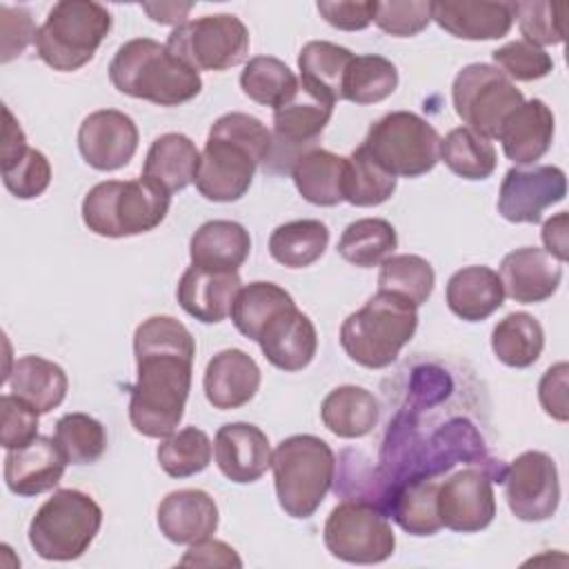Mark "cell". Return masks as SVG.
Returning <instances> with one entry per match:
<instances>
[{
	"label": "cell",
	"mask_w": 569,
	"mask_h": 569,
	"mask_svg": "<svg viewBox=\"0 0 569 569\" xmlns=\"http://www.w3.org/2000/svg\"><path fill=\"white\" fill-rule=\"evenodd\" d=\"M398 247V233L382 218H360L345 227L338 240V253L356 267L369 269L382 264Z\"/></svg>",
	"instance_id": "obj_38"
},
{
	"label": "cell",
	"mask_w": 569,
	"mask_h": 569,
	"mask_svg": "<svg viewBox=\"0 0 569 569\" xmlns=\"http://www.w3.org/2000/svg\"><path fill=\"white\" fill-rule=\"evenodd\" d=\"M418 327V307L407 298L380 291L358 311L349 313L340 327L345 353L360 367H389Z\"/></svg>",
	"instance_id": "obj_4"
},
{
	"label": "cell",
	"mask_w": 569,
	"mask_h": 569,
	"mask_svg": "<svg viewBox=\"0 0 569 569\" xmlns=\"http://www.w3.org/2000/svg\"><path fill=\"white\" fill-rule=\"evenodd\" d=\"M318 13L340 31H360L373 22L376 2L371 0H320Z\"/></svg>",
	"instance_id": "obj_52"
},
{
	"label": "cell",
	"mask_w": 569,
	"mask_h": 569,
	"mask_svg": "<svg viewBox=\"0 0 569 569\" xmlns=\"http://www.w3.org/2000/svg\"><path fill=\"white\" fill-rule=\"evenodd\" d=\"M567 373H569V365L558 362L542 373L540 385H538V398H540L545 413L558 422H567V418H569Z\"/></svg>",
	"instance_id": "obj_53"
},
{
	"label": "cell",
	"mask_w": 569,
	"mask_h": 569,
	"mask_svg": "<svg viewBox=\"0 0 569 569\" xmlns=\"http://www.w3.org/2000/svg\"><path fill=\"white\" fill-rule=\"evenodd\" d=\"M565 193L567 178L560 167H511L500 184L498 213L509 222L536 224L540 222L545 209L560 202Z\"/></svg>",
	"instance_id": "obj_16"
},
{
	"label": "cell",
	"mask_w": 569,
	"mask_h": 569,
	"mask_svg": "<svg viewBox=\"0 0 569 569\" xmlns=\"http://www.w3.org/2000/svg\"><path fill=\"white\" fill-rule=\"evenodd\" d=\"M545 347L542 325L527 311L505 316L491 331V349L496 358L513 369L531 367Z\"/></svg>",
	"instance_id": "obj_35"
},
{
	"label": "cell",
	"mask_w": 569,
	"mask_h": 569,
	"mask_svg": "<svg viewBox=\"0 0 569 569\" xmlns=\"http://www.w3.org/2000/svg\"><path fill=\"white\" fill-rule=\"evenodd\" d=\"M13 396L22 398L38 413H49L67 396V373L53 360L42 356H22L13 362L11 371L4 373Z\"/></svg>",
	"instance_id": "obj_32"
},
{
	"label": "cell",
	"mask_w": 569,
	"mask_h": 569,
	"mask_svg": "<svg viewBox=\"0 0 569 569\" xmlns=\"http://www.w3.org/2000/svg\"><path fill=\"white\" fill-rule=\"evenodd\" d=\"M264 358L280 371L305 369L318 349V333L307 313L296 305L278 311L256 340Z\"/></svg>",
	"instance_id": "obj_20"
},
{
	"label": "cell",
	"mask_w": 569,
	"mask_h": 569,
	"mask_svg": "<svg viewBox=\"0 0 569 569\" xmlns=\"http://www.w3.org/2000/svg\"><path fill=\"white\" fill-rule=\"evenodd\" d=\"M438 482L433 473H416L391 487L387 511L407 533L433 536L442 527L436 509Z\"/></svg>",
	"instance_id": "obj_29"
},
{
	"label": "cell",
	"mask_w": 569,
	"mask_h": 569,
	"mask_svg": "<svg viewBox=\"0 0 569 569\" xmlns=\"http://www.w3.org/2000/svg\"><path fill=\"white\" fill-rule=\"evenodd\" d=\"M351 58L347 47L327 40L307 42L298 56L300 89L333 107L336 100H342V80Z\"/></svg>",
	"instance_id": "obj_30"
},
{
	"label": "cell",
	"mask_w": 569,
	"mask_h": 569,
	"mask_svg": "<svg viewBox=\"0 0 569 569\" xmlns=\"http://www.w3.org/2000/svg\"><path fill=\"white\" fill-rule=\"evenodd\" d=\"M500 482L511 513L522 522L551 518L560 502V480L553 458L545 451H525L505 467Z\"/></svg>",
	"instance_id": "obj_13"
},
{
	"label": "cell",
	"mask_w": 569,
	"mask_h": 569,
	"mask_svg": "<svg viewBox=\"0 0 569 569\" xmlns=\"http://www.w3.org/2000/svg\"><path fill=\"white\" fill-rule=\"evenodd\" d=\"M496 67L513 82V80H520V82H531V80H538V78H545L553 71V60L551 56L527 42V40H511L502 47H498L493 53H491Z\"/></svg>",
	"instance_id": "obj_48"
},
{
	"label": "cell",
	"mask_w": 569,
	"mask_h": 569,
	"mask_svg": "<svg viewBox=\"0 0 569 569\" xmlns=\"http://www.w3.org/2000/svg\"><path fill=\"white\" fill-rule=\"evenodd\" d=\"M553 127L556 120L551 109L540 98H531L505 118L496 138L511 162L531 164L549 151Z\"/></svg>",
	"instance_id": "obj_25"
},
{
	"label": "cell",
	"mask_w": 569,
	"mask_h": 569,
	"mask_svg": "<svg viewBox=\"0 0 569 569\" xmlns=\"http://www.w3.org/2000/svg\"><path fill=\"white\" fill-rule=\"evenodd\" d=\"M500 282L505 296L522 305H536L551 298L562 280V262L540 247H520L500 262Z\"/></svg>",
	"instance_id": "obj_19"
},
{
	"label": "cell",
	"mask_w": 569,
	"mask_h": 569,
	"mask_svg": "<svg viewBox=\"0 0 569 569\" xmlns=\"http://www.w3.org/2000/svg\"><path fill=\"white\" fill-rule=\"evenodd\" d=\"M278 505L291 518L305 520L316 513L336 476L331 447L311 433L284 438L271 453Z\"/></svg>",
	"instance_id": "obj_5"
},
{
	"label": "cell",
	"mask_w": 569,
	"mask_h": 569,
	"mask_svg": "<svg viewBox=\"0 0 569 569\" xmlns=\"http://www.w3.org/2000/svg\"><path fill=\"white\" fill-rule=\"evenodd\" d=\"M0 22H2V62L13 60L20 56L31 42H36L38 29L31 20V13L22 7H0Z\"/></svg>",
	"instance_id": "obj_51"
},
{
	"label": "cell",
	"mask_w": 569,
	"mask_h": 569,
	"mask_svg": "<svg viewBox=\"0 0 569 569\" xmlns=\"http://www.w3.org/2000/svg\"><path fill=\"white\" fill-rule=\"evenodd\" d=\"M171 196L147 178L107 180L82 200V220L96 236L129 238L153 231L167 216Z\"/></svg>",
	"instance_id": "obj_6"
},
{
	"label": "cell",
	"mask_w": 569,
	"mask_h": 569,
	"mask_svg": "<svg viewBox=\"0 0 569 569\" xmlns=\"http://www.w3.org/2000/svg\"><path fill=\"white\" fill-rule=\"evenodd\" d=\"M431 20L460 40H498L513 24L511 2H431Z\"/></svg>",
	"instance_id": "obj_26"
},
{
	"label": "cell",
	"mask_w": 569,
	"mask_h": 569,
	"mask_svg": "<svg viewBox=\"0 0 569 569\" xmlns=\"http://www.w3.org/2000/svg\"><path fill=\"white\" fill-rule=\"evenodd\" d=\"M142 9L149 13V18L153 22H160V24H184L187 22V13L193 9L191 2H184V4H178V2H144Z\"/></svg>",
	"instance_id": "obj_57"
},
{
	"label": "cell",
	"mask_w": 569,
	"mask_h": 569,
	"mask_svg": "<svg viewBox=\"0 0 569 569\" xmlns=\"http://www.w3.org/2000/svg\"><path fill=\"white\" fill-rule=\"evenodd\" d=\"M362 147L385 171L402 178L429 173L440 160L438 131L411 111H391L378 118Z\"/></svg>",
	"instance_id": "obj_9"
},
{
	"label": "cell",
	"mask_w": 569,
	"mask_h": 569,
	"mask_svg": "<svg viewBox=\"0 0 569 569\" xmlns=\"http://www.w3.org/2000/svg\"><path fill=\"white\" fill-rule=\"evenodd\" d=\"M56 442L69 465H91L107 449V431L89 413H64L56 422Z\"/></svg>",
	"instance_id": "obj_45"
},
{
	"label": "cell",
	"mask_w": 569,
	"mask_h": 569,
	"mask_svg": "<svg viewBox=\"0 0 569 569\" xmlns=\"http://www.w3.org/2000/svg\"><path fill=\"white\" fill-rule=\"evenodd\" d=\"M0 171L7 191L20 200L42 196L51 182V164L47 156L33 147H29L13 162L0 164Z\"/></svg>",
	"instance_id": "obj_47"
},
{
	"label": "cell",
	"mask_w": 569,
	"mask_h": 569,
	"mask_svg": "<svg viewBox=\"0 0 569 569\" xmlns=\"http://www.w3.org/2000/svg\"><path fill=\"white\" fill-rule=\"evenodd\" d=\"M251 251L249 231L233 220H209L189 240L191 264L211 271H238Z\"/></svg>",
	"instance_id": "obj_27"
},
{
	"label": "cell",
	"mask_w": 569,
	"mask_h": 569,
	"mask_svg": "<svg viewBox=\"0 0 569 569\" xmlns=\"http://www.w3.org/2000/svg\"><path fill=\"white\" fill-rule=\"evenodd\" d=\"M200 151L184 133H164L156 138L147 151L142 178L151 180L169 196L187 189L196 180Z\"/></svg>",
	"instance_id": "obj_31"
},
{
	"label": "cell",
	"mask_w": 569,
	"mask_h": 569,
	"mask_svg": "<svg viewBox=\"0 0 569 569\" xmlns=\"http://www.w3.org/2000/svg\"><path fill=\"white\" fill-rule=\"evenodd\" d=\"M451 100L458 118L471 131L496 138L505 118L525 102V96L498 67L473 62L456 73Z\"/></svg>",
	"instance_id": "obj_11"
},
{
	"label": "cell",
	"mask_w": 569,
	"mask_h": 569,
	"mask_svg": "<svg viewBox=\"0 0 569 569\" xmlns=\"http://www.w3.org/2000/svg\"><path fill=\"white\" fill-rule=\"evenodd\" d=\"M373 22L389 36L396 38H411L427 29L431 22V2L427 0H391V2H376Z\"/></svg>",
	"instance_id": "obj_49"
},
{
	"label": "cell",
	"mask_w": 569,
	"mask_h": 569,
	"mask_svg": "<svg viewBox=\"0 0 569 569\" xmlns=\"http://www.w3.org/2000/svg\"><path fill=\"white\" fill-rule=\"evenodd\" d=\"M271 131L249 113L231 111L220 116L207 136L196 171V189L211 202L240 200L260 164L271 153Z\"/></svg>",
	"instance_id": "obj_2"
},
{
	"label": "cell",
	"mask_w": 569,
	"mask_h": 569,
	"mask_svg": "<svg viewBox=\"0 0 569 569\" xmlns=\"http://www.w3.org/2000/svg\"><path fill=\"white\" fill-rule=\"evenodd\" d=\"M0 416H2L0 440L7 451L20 449L38 436V416L40 413L31 405H27L22 398H18L13 393H4L0 398Z\"/></svg>",
	"instance_id": "obj_50"
},
{
	"label": "cell",
	"mask_w": 569,
	"mask_h": 569,
	"mask_svg": "<svg viewBox=\"0 0 569 569\" xmlns=\"http://www.w3.org/2000/svg\"><path fill=\"white\" fill-rule=\"evenodd\" d=\"M396 182V176L385 171L360 144L347 158L342 198L353 207H376L393 196Z\"/></svg>",
	"instance_id": "obj_42"
},
{
	"label": "cell",
	"mask_w": 569,
	"mask_h": 569,
	"mask_svg": "<svg viewBox=\"0 0 569 569\" xmlns=\"http://www.w3.org/2000/svg\"><path fill=\"white\" fill-rule=\"evenodd\" d=\"M320 418L338 438H362L378 425L380 405L371 391L356 385H342L325 396Z\"/></svg>",
	"instance_id": "obj_33"
},
{
	"label": "cell",
	"mask_w": 569,
	"mask_h": 569,
	"mask_svg": "<svg viewBox=\"0 0 569 569\" xmlns=\"http://www.w3.org/2000/svg\"><path fill=\"white\" fill-rule=\"evenodd\" d=\"M109 80L120 93L160 107L189 102L202 89L200 73L151 38L120 44L109 64Z\"/></svg>",
	"instance_id": "obj_3"
},
{
	"label": "cell",
	"mask_w": 569,
	"mask_h": 569,
	"mask_svg": "<svg viewBox=\"0 0 569 569\" xmlns=\"http://www.w3.org/2000/svg\"><path fill=\"white\" fill-rule=\"evenodd\" d=\"M211 440L198 427H184L162 438L156 449L158 465L171 478H189L204 471L211 462Z\"/></svg>",
	"instance_id": "obj_43"
},
{
	"label": "cell",
	"mask_w": 569,
	"mask_h": 569,
	"mask_svg": "<svg viewBox=\"0 0 569 569\" xmlns=\"http://www.w3.org/2000/svg\"><path fill=\"white\" fill-rule=\"evenodd\" d=\"M67 465L56 438L36 436L29 445L7 451L4 482L16 496H38L62 480Z\"/></svg>",
	"instance_id": "obj_21"
},
{
	"label": "cell",
	"mask_w": 569,
	"mask_h": 569,
	"mask_svg": "<svg viewBox=\"0 0 569 569\" xmlns=\"http://www.w3.org/2000/svg\"><path fill=\"white\" fill-rule=\"evenodd\" d=\"M136 382L129 393L131 427L147 438L171 436L191 391L196 340L171 316H151L133 333Z\"/></svg>",
	"instance_id": "obj_1"
},
{
	"label": "cell",
	"mask_w": 569,
	"mask_h": 569,
	"mask_svg": "<svg viewBox=\"0 0 569 569\" xmlns=\"http://www.w3.org/2000/svg\"><path fill=\"white\" fill-rule=\"evenodd\" d=\"M164 47L198 73L227 71L247 60L249 31L233 13L202 16L176 27Z\"/></svg>",
	"instance_id": "obj_10"
},
{
	"label": "cell",
	"mask_w": 569,
	"mask_h": 569,
	"mask_svg": "<svg viewBox=\"0 0 569 569\" xmlns=\"http://www.w3.org/2000/svg\"><path fill=\"white\" fill-rule=\"evenodd\" d=\"M567 220H569L567 211H560L553 218H549L540 231L545 251L553 256L558 262L567 260Z\"/></svg>",
	"instance_id": "obj_55"
},
{
	"label": "cell",
	"mask_w": 569,
	"mask_h": 569,
	"mask_svg": "<svg viewBox=\"0 0 569 569\" xmlns=\"http://www.w3.org/2000/svg\"><path fill=\"white\" fill-rule=\"evenodd\" d=\"M240 289L238 271H211L191 264L178 282L176 298L189 316L204 325H216L231 313Z\"/></svg>",
	"instance_id": "obj_22"
},
{
	"label": "cell",
	"mask_w": 569,
	"mask_h": 569,
	"mask_svg": "<svg viewBox=\"0 0 569 569\" xmlns=\"http://www.w3.org/2000/svg\"><path fill=\"white\" fill-rule=\"evenodd\" d=\"M213 453L224 478L249 485L267 473L273 451L260 427L251 422H227L216 431Z\"/></svg>",
	"instance_id": "obj_18"
},
{
	"label": "cell",
	"mask_w": 569,
	"mask_h": 569,
	"mask_svg": "<svg viewBox=\"0 0 569 569\" xmlns=\"http://www.w3.org/2000/svg\"><path fill=\"white\" fill-rule=\"evenodd\" d=\"M445 298L453 316L467 322H480L502 307L505 289L500 276L493 269L485 264H471L458 269L449 278Z\"/></svg>",
	"instance_id": "obj_28"
},
{
	"label": "cell",
	"mask_w": 569,
	"mask_h": 569,
	"mask_svg": "<svg viewBox=\"0 0 569 569\" xmlns=\"http://www.w3.org/2000/svg\"><path fill=\"white\" fill-rule=\"evenodd\" d=\"M202 387L213 409L244 407L260 389V367L242 349L218 351L207 362Z\"/></svg>",
	"instance_id": "obj_23"
},
{
	"label": "cell",
	"mask_w": 569,
	"mask_h": 569,
	"mask_svg": "<svg viewBox=\"0 0 569 569\" xmlns=\"http://www.w3.org/2000/svg\"><path fill=\"white\" fill-rule=\"evenodd\" d=\"M160 533L176 545L207 540L218 529L216 500L202 489H178L158 505Z\"/></svg>",
	"instance_id": "obj_24"
},
{
	"label": "cell",
	"mask_w": 569,
	"mask_h": 569,
	"mask_svg": "<svg viewBox=\"0 0 569 569\" xmlns=\"http://www.w3.org/2000/svg\"><path fill=\"white\" fill-rule=\"evenodd\" d=\"M100 525L102 509L91 496L78 489H60L31 518L29 545L44 560H76L89 549Z\"/></svg>",
	"instance_id": "obj_8"
},
{
	"label": "cell",
	"mask_w": 569,
	"mask_h": 569,
	"mask_svg": "<svg viewBox=\"0 0 569 569\" xmlns=\"http://www.w3.org/2000/svg\"><path fill=\"white\" fill-rule=\"evenodd\" d=\"M111 24V13L100 2L60 0L38 27L33 44L40 60L53 71H76L96 56Z\"/></svg>",
	"instance_id": "obj_7"
},
{
	"label": "cell",
	"mask_w": 569,
	"mask_h": 569,
	"mask_svg": "<svg viewBox=\"0 0 569 569\" xmlns=\"http://www.w3.org/2000/svg\"><path fill=\"white\" fill-rule=\"evenodd\" d=\"M180 567H242V560L227 542L207 538L187 549Z\"/></svg>",
	"instance_id": "obj_54"
},
{
	"label": "cell",
	"mask_w": 569,
	"mask_h": 569,
	"mask_svg": "<svg viewBox=\"0 0 569 569\" xmlns=\"http://www.w3.org/2000/svg\"><path fill=\"white\" fill-rule=\"evenodd\" d=\"M440 160L465 180H487L498 164V156L489 138L471 131L469 127H456L440 138Z\"/></svg>",
	"instance_id": "obj_39"
},
{
	"label": "cell",
	"mask_w": 569,
	"mask_h": 569,
	"mask_svg": "<svg viewBox=\"0 0 569 569\" xmlns=\"http://www.w3.org/2000/svg\"><path fill=\"white\" fill-rule=\"evenodd\" d=\"M333 107L316 100L307 91L273 111V131H271V153L264 162V171L284 173L291 171L293 162L309 149L329 124Z\"/></svg>",
	"instance_id": "obj_14"
},
{
	"label": "cell",
	"mask_w": 569,
	"mask_h": 569,
	"mask_svg": "<svg viewBox=\"0 0 569 569\" xmlns=\"http://www.w3.org/2000/svg\"><path fill=\"white\" fill-rule=\"evenodd\" d=\"M322 538L333 558L351 565L385 562L396 549V536L385 511L356 500H345L331 509Z\"/></svg>",
	"instance_id": "obj_12"
},
{
	"label": "cell",
	"mask_w": 569,
	"mask_h": 569,
	"mask_svg": "<svg viewBox=\"0 0 569 569\" xmlns=\"http://www.w3.org/2000/svg\"><path fill=\"white\" fill-rule=\"evenodd\" d=\"M436 509L440 525L458 533H476L491 525L496 496L485 467H467L438 482Z\"/></svg>",
	"instance_id": "obj_15"
},
{
	"label": "cell",
	"mask_w": 569,
	"mask_h": 569,
	"mask_svg": "<svg viewBox=\"0 0 569 569\" xmlns=\"http://www.w3.org/2000/svg\"><path fill=\"white\" fill-rule=\"evenodd\" d=\"M296 305L291 293L284 291L280 284L276 282H264V280H256L249 282L247 287H242L233 300L231 307V320L236 325V329L249 338V340H258L262 327L282 309Z\"/></svg>",
	"instance_id": "obj_40"
},
{
	"label": "cell",
	"mask_w": 569,
	"mask_h": 569,
	"mask_svg": "<svg viewBox=\"0 0 569 569\" xmlns=\"http://www.w3.org/2000/svg\"><path fill=\"white\" fill-rule=\"evenodd\" d=\"M347 158L336 156L327 149H309L305 151L291 167V180L298 193L318 207H336L342 198V180H345Z\"/></svg>",
	"instance_id": "obj_34"
},
{
	"label": "cell",
	"mask_w": 569,
	"mask_h": 569,
	"mask_svg": "<svg viewBox=\"0 0 569 569\" xmlns=\"http://www.w3.org/2000/svg\"><path fill=\"white\" fill-rule=\"evenodd\" d=\"M240 89L249 100L276 111L298 96L300 84L282 60L273 56H256L240 73Z\"/></svg>",
	"instance_id": "obj_37"
},
{
	"label": "cell",
	"mask_w": 569,
	"mask_h": 569,
	"mask_svg": "<svg viewBox=\"0 0 569 569\" xmlns=\"http://www.w3.org/2000/svg\"><path fill=\"white\" fill-rule=\"evenodd\" d=\"M436 284L433 267L413 253L389 256L380 264L378 289L407 298L411 305L420 307L429 300Z\"/></svg>",
	"instance_id": "obj_44"
},
{
	"label": "cell",
	"mask_w": 569,
	"mask_h": 569,
	"mask_svg": "<svg viewBox=\"0 0 569 569\" xmlns=\"http://www.w3.org/2000/svg\"><path fill=\"white\" fill-rule=\"evenodd\" d=\"M329 244V229L320 220H291L276 227L269 236L271 258L289 269H302L320 260Z\"/></svg>",
	"instance_id": "obj_36"
},
{
	"label": "cell",
	"mask_w": 569,
	"mask_h": 569,
	"mask_svg": "<svg viewBox=\"0 0 569 569\" xmlns=\"http://www.w3.org/2000/svg\"><path fill=\"white\" fill-rule=\"evenodd\" d=\"M398 87V69L378 53L353 56L342 80V100L356 104H376L389 98Z\"/></svg>",
	"instance_id": "obj_41"
},
{
	"label": "cell",
	"mask_w": 569,
	"mask_h": 569,
	"mask_svg": "<svg viewBox=\"0 0 569 569\" xmlns=\"http://www.w3.org/2000/svg\"><path fill=\"white\" fill-rule=\"evenodd\" d=\"M513 20H518L522 40L547 47V44H560L565 40V4L562 2H547V0H525V2H511Z\"/></svg>",
	"instance_id": "obj_46"
},
{
	"label": "cell",
	"mask_w": 569,
	"mask_h": 569,
	"mask_svg": "<svg viewBox=\"0 0 569 569\" xmlns=\"http://www.w3.org/2000/svg\"><path fill=\"white\" fill-rule=\"evenodd\" d=\"M2 113H4V129H2V158H0V164H7V162H13L16 158H20L29 149V144H27L24 131L20 129V124L13 118L11 109L4 107Z\"/></svg>",
	"instance_id": "obj_56"
},
{
	"label": "cell",
	"mask_w": 569,
	"mask_h": 569,
	"mask_svg": "<svg viewBox=\"0 0 569 569\" xmlns=\"http://www.w3.org/2000/svg\"><path fill=\"white\" fill-rule=\"evenodd\" d=\"M138 127L118 109L89 113L78 129L82 160L98 171H116L131 162L138 151Z\"/></svg>",
	"instance_id": "obj_17"
}]
</instances>
